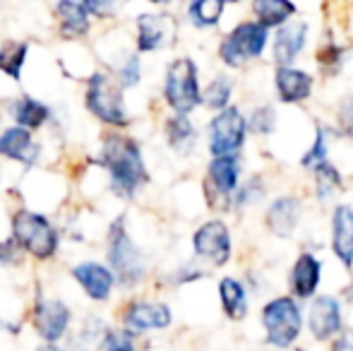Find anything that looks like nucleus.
<instances>
[{"label":"nucleus","mask_w":353,"mask_h":351,"mask_svg":"<svg viewBox=\"0 0 353 351\" xmlns=\"http://www.w3.org/2000/svg\"><path fill=\"white\" fill-rule=\"evenodd\" d=\"M92 164L103 171L108 190L118 200L132 202L152 183L140 140L128 130H103Z\"/></svg>","instance_id":"nucleus-1"},{"label":"nucleus","mask_w":353,"mask_h":351,"mask_svg":"<svg viewBox=\"0 0 353 351\" xmlns=\"http://www.w3.org/2000/svg\"><path fill=\"white\" fill-rule=\"evenodd\" d=\"M103 263L116 277L118 291H137L149 279V258L128 229V212L116 214L103 236Z\"/></svg>","instance_id":"nucleus-2"},{"label":"nucleus","mask_w":353,"mask_h":351,"mask_svg":"<svg viewBox=\"0 0 353 351\" xmlns=\"http://www.w3.org/2000/svg\"><path fill=\"white\" fill-rule=\"evenodd\" d=\"M10 239L24 258L39 265L53 263L63 248V229L41 210L14 207L10 212Z\"/></svg>","instance_id":"nucleus-3"},{"label":"nucleus","mask_w":353,"mask_h":351,"mask_svg":"<svg viewBox=\"0 0 353 351\" xmlns=\"http://www.w3.org/2000/svg\"><path fill=\"white\" fill-rule=\"evenodd\" d=\"M82 106L103 130H128L132 126L125 89L113 80L106 68H97L84 77Z\"/></svg>","instance_id":"nucleus-4"},{"label":"nucleus","mask_w":353,"mask_h":351,"mask_svg":"<svg viewBox=\"0 0 353 351\" xmlns=\"http://www.w3.org/2000/svg\"><path fill=\"white\" fill-rule=\"evenodd\" d=\"M27 323L39 344H65L74 330V308L63 296L37 286L27 310Z\"/></svg>","instance_id":"nucleus-5"},{"label":"nucleus","mask_w":353,"mask_h":351,"mask_svg":"<svg viewBox=\"0 0 353 351\" xmlns=\"http://www.w3.org/2000/svg\"><path fill=\"white\" fill-rule=\"evenodd\" d=\"M161 99L166 108L178 116H190L202 106L200 68L190 56H178L163 70Z\"/></svg>","instance_id":"nucleus-6"},{"label":"nucleus","mask_w":353,"mask_h":351,"mask_svg":"<svg viewBox=\"0 0 353 351\" xmlns=\"http://www.w3.org/2000/svg\"><path fill=\"white\" fill-rule=\"evenodd\" d=\"M113 323L135 339L149 337L154 332H166L173 325V308L171 303L161 299H149V296H128L116 310Z\"/></svg>","instance_id":"nucleus-7"},{"label":"nucleus","mask_w":353,"mask_h":351,"mask_svg":"<svg viewBox=\"0 0 353 351\" xmlns=\"http://www.w3.org/2000/svg\"><path fill=\"white\" fill-rule=\"evenodd\" d=\"M260 323L272 349H291L303 332V310L293 296H274L262 305Z\"/></svg>","instance_id":"nucleus-8"},{"label":"nucleus","mask_w":353,"mask_h":351,"mask_svg":"<svg viewBox=\"0 0 353 351\" xmlns=\"http://www.w3.org/2000/svg\"><path fill=\"white\" fill-rule=\"evenodd\" d=\"M270 43V29L257 22H241L221 39L219 43V61L226 68H245L248 63L257 61Z\"/></svg>","instance_id":"nucleus-9"},{"label":"nucleus","mask_w":353,"mask_h":351,"mask_svg":"<svg viewBox=\"0 0 353 351\" xmlns=\"http://www.w3.org/2000/svg\"><path fill=\"white\" fill-rule=\"evenodd\" d=\"M248 140V118L238 106H226L214 113L207 126V150L212 157L241 154Z\"/></svg>","instance_id":"nucleus-10"},{"label":"nucleus","mask_w":353,"mask_h":351,"mask_svg":"<svg viewBox=\"0 0 353 351\" xmlns=\"http://www.w3.org/2000/svg\"><path fill=\"white\" fill-rule=\"evenodd\" d=\"M241 154L212 157L207 164L205 200L214 212H228L233 207V192L241 185Z\"/></svg>","instance_id":"nucleus-11"},{"label":"nucleus","mask_w":353,"mask_h":351,"mask_svg":"<svg viewBox=\"0 0 353 351\" xmlns=\"http://www.w3.org/2000/svg\"><path fill=\"white\" fill-rule=\"evenodd\" d=\"M135 51L140 56L159 53L178 41V19L166 10H149L135 14Z\"/></svg>","instance_id":"nucleus-12"},{"label":"nucleus","mask_w":353,"mask_h":351,"mask_svg":"<svg viewBox=\"0 0 353 351\" xmlns=\"http://www.w3.org/2000/svg\"><path fill=\"white\" fill-rule=\"evenodd\" d=\"M72 284L82 291V296L94 305H106L113 301L118 286H116V277L108 270V265L103 260L97 258H84L70 265L68 270Z\"/></svg>","instance_id":"nucleus-13"},{"label":"nucleus","mask_w":353,"mask_h":351,"mask_svg":"<svg viewBox=\"0 0 353 351\" xmlns=\"http://www.w3.org/2000/svg\"><path fill=\"white\" fill-rule=\"evenodd\" d=\"M192 255L200 265L212 270L228 265L233 258V239L223 219H207L192 234Z\"/></svg>","instance_id":"nucleus-14"},{"label":"nucleus","mask_w":353,"mask_h":351,"mask_svg":"<svg viewBox=\"0 0 353 351\" xmlns=\"http://www.w3.org/2000/svg\"><path fill=\"white\" fill-rule=\"evenodd\" d=\"M43 159V142L37 132L24 130L19 126H3L0 130V161L34 169Z\"/></svg>","instance_id":"nucleus-15"},{"label":"nucleus","mask_w":353,"mask_h":351,"mask_svg":"<svg viewBox=\"0 0 353 351\" xmlns=\"http://www.w3.org/2000/svg\"><path fill=\"white\" fill-rule=\"evenodd\" d=\"M3 116L10 118V126H19L32 132L46 130L56 121V111H53L51 103H46L43 99L34 97L29 92H22L17 97L8 99L3 108Z\"/></svg>","instance_id":"nucleus-16"},{"label":"nucleus","mask_w":353,"mask_h":351,"mask_svg":"<svg viewBox=\"0 0 353 351\" xmlns=\"http://www.w3.org/2000/svg\"><path fill=\"white\" fill-rule=\"evenodd\" d=\"M307 330L315 342H332L344 330L341 301L336 296H317L307 308Z\"/></svg>","instance_id":"nucleus-17"},{"label":"nucleus","mask_w":353,"mask_h":351,"mask_svg":"<svg viewBox=\"0 0 353 351\" xmlns=\"http://www.w3.org/2000/svg\"><path fill=\"white\" fill-rule=\"evenodd\" d=\"M53 22L63 41H84L94 29V19L82 0H53Z\"/></svg>","instance_id":"nucleus-18"},{"label":"nucleus","mask_w":353,"mask_h":351,"mask_svg":"<svg viewBox=\"0 0 353 351\" xmlns=\"http://www.w3.org/2000/svg\"><path fill=\"white\" fill-rule=\"evenodd\" d=\"M322 281V260L312 253H301L288 274V286H291V296L296 301H307L317 294Z\"/></svg>","instance_id":"nucleus-19"},{"label":"nucleus","mask_w":353,"mask_h":351,"mask_svg":"<svg viewBox=\"0 0 353 351\" xmlns=\"http://www.w3.org/2000/svg\"><path fill=\"white\" fill-rule=\"evenodd\" d=\"M305 43H307V22L293 19V22H286L283 27H279V32L274 34V43H272L276 68L291 66L303 53Z\"/></svg>","instance_id":"nucleus-20"},{"label":"nucleus","mask_w":353,"mask_h":351,"mask_svg":"<svg viewBox=\"0 0 353 351\" xmlns=\"http://www.w3.org/2000/svg\"><path fill=\"white\" fill-rule=\"evenodd\" d=\"M301 214H303V202L296 195H279L267 207L265 224L270 229V234L279 236V239H291Z\"/></svg>","instance_id":"nucleus-21"},{"label":"nucleus","mask_w":353,"mask_h":351,"mask_svg":"<svg viewBox=\"0 0 353 351\" xmlns=\"http://www.w3.org/2000/svg\"><path fill=\"white\" fill-rule=\"evenodd\" d=\"M332 253L346 270H353V207L336 205L332 212Z\"/></svg>","instance_id":"nucleus-22"},{"label":"nucleus","mask_w":353,"mask_h":351,"mask_svg":"<svg viewBox=\"0 0 353 351\" xmlns=\"http://www.w3.org/2000/svg\"><path fill=\"white\" fill-rule=\"evenodd\" d=\"M274 87H276V97H279L281 103H303L310 99L315 80H312V75H307L305 70L286 66V68H276Z\"/></svg>","instance_id":"nucleus-23"},{"label":"nucleus","mask_w":353,"mask_h":351,"mask_svg":"<svg viewBox=\"0 0 353 351\" xmlns=\"http://www.w3.org/2000/svg\"><path fill=\"white\" fill-rule=\"evenodd\" d=\"M163 140H166L168 150L178 157H188L195 152L197 147V126L192 123L190 116H178V113H168L163 121Z\"/></svg>","instance_id":"nucleus-24"},{"label":"nucleus","mask_w":353,"mask_h":351,"mask_svg":"<svg viewBox=\"0 0 353 351\" xmlns=\"http://www.w3.org/2000/svg\"><path fill=\"white\" fill-rule=\"evenodd\" d=\"M216 291H219L221 310L228 320L241 323V320L248 318V289L241 279H236V277H221Z\"/></svg>","instance_id":"nucleus-25"},{"label":"nucleus","mask_w":353,"mask_h":351,"mask_svg":"<svg viewBox=\"0 0 353 351\" xmlns=\"http://www.w3.org/2000/svg\"><path fill=\"white\" fill-rule=\"evenodd\" d=\"M29 61V41L24 39H5L0 43V75L10 82H22L24 66Z\"/></svg>","instance_id":"nucleus-26"},{"label":"nucleus","mask_w":353,"mask_h":351,"mask_svg":"<svg viewBox=\"0 0 353 351\" xmlns=\"http://www.w3.org/2000/svg\"><path fill=\"white\" fill-rule=\"evenodd\" d=\"M252 12H255V22L262 24L265 29H279L298 12L293 0H252Z\"/></svg>","instance_id":"nucleus-27"},{"label":"nucleus","mask_w":353,"mask_h":351,"mask_svg":"<svg viewBox=\"0 0 353 351\" xmlns=\"http://www.w3.org/2000/svg\"><path fill=\"white\" fill-rule=\"evenodd\" d=\"M226 3L223 0H188L185 19L195 29H214L223 17Z\"/></svg>","instance_id":"nucleus-28"},{"label":"nucleus","mask_w":353,"mask_h":351,"mask_svg":"<svg viewBox=\"0 0 353 351\" xmlns=\"http://www.w3.org/2000/svg\"><path fill=\"white\" fill-rule=\"evenodd\" d=\"M106 70L113 75V80L118 82L123 89H135L142 82V56L132 48V51H125L116 63L106 66Z\"/></svg>","instance_id":"nucleus-29"},{"label":"nucleus","mask_w":353,"mask_h":351,"mask_svg":"<svg viewBox=\"0 0 353 351\" xmlns=\"http://www.w3.org/2000/svg\"><path fill=\"white\" fill-rule=\"evenodd\" d=\"M312 176H315V195L320 202L330 200L336 190L344 188V178H341L339 169H336L332 161H320V164L312 166Z\"/></svg>","instance_id":"nucleus-30"},{"label":"nucleus","mask_w":353,"mask_h":351,"mask_svg":"<svg viewBox=\"0 0 353 351\" xmlns=\"http://www.w3.org/2000/svg\"><path fill=\"white\" fill-rule=\"evenodd\" d=\"M233 97V82L228 75H216L210 80V85L202 89V106L210 108V111H221V108L231 106Z\"/></svg>","instance_id":"nucleus-31"},{"label":"nucleus","mask_w":353,"mask_h":351,"mask_svg":"<svg viewBox=\"0 0 353 351\" xmlns=\"http://www.w3.org/2000/svg\"><path fill=\"white\" fill-rule=\"evenodd\" d=\"M94 351H140V339H135L125 330L118 328L116 323H111V328L103 332Z\"/></svg>","instance_id":"nucleus-32"},{"label":"nucleus","mask_w":353,"mask_h":351,"mask_svg":"<svg viewBox=\"0 0 353 351\" xmlns=\"http://www.w3.org/2000/svg\"><path fill=\"white\" fill-rule=\"evenodd\" d=\"M344 61H346V48L339 46L336 41H327L322 48H317V66L330 77H334L341 70Z\"/></svg>","instance_id":"nucleus-33"},{"label":"nucleus","mask_w":353,"mask_h":351,"mask_svg":"<svg viewBox=\"0 0 353 351\" xmlns=\"http://www.w3.org/2000/svg\"><path fill=\"white\" fill-rule=\"evenodd\" d=\"M128 3H130V0H82V5L87 8V12L92 14L94 22H101V24L118 19L121 10L125 8Z\"/></svg>","instance_id":"nucleus-34"},{"label":"nucleus","mask_w":353,"mask_h":351,"mask_svg":"<svg viewBox=\"0 0 353 351\" xmlns=\"http://www.w3.org/2000/svg\"><path fill=\"white\" fill-rule=\"evenodd\" d=\"M205 277H207V270L200 263H185V265L176 267V270L166 277V281H168V286H188V284H192V281L205 279Z\"/></svg>","instance_id":"nucleus-35"},{"label":"nucleus","mask_w":353,"mask_h":351,"mask_svg":"<svg viewBox=\"0 0 353 351\" xmlns=\"http://www.w3.org/2000/svg\"><path fill=\"white\" fill-rule=\"evenodd\" d=\"M276 128V113L272 106H260L248 121V130L257 132V135H272Z\"/></svg>","instance_id":"nucleus-36"},{"label":"nucleus","mask_w":353,"mask_h":351,"mask_svg":"<svg viewBox=\"0 0 353 351\" xmlns=\"http://www.w3.org/2000/svg\"><path fill=\"white\" fill-rule=\"evenodd\" d=\"M327 159V128L317 126V132H315V142H312V147L307 150V154L301 159V164L305 166V169H312L315 164H320V161Z\"/></svg>","instance_id":"nucleus-37"},{"label":"nucleus","mask_w":353,"mask_h":351,"mask_svg":"<svg viewBox=\"0 0 353 351\" xmlns=\"http://www.w3.org/2000/svg\"><path fill=\"white\" fill-rule=\"evenodd\" d=\"M262 185H260V178H250V181H245L243 185H238V190L233 192V205L236 207H245L250 205L255 197H262Z\"/></svg>","instance_id":"nucleus-38"},{"label":"nucleus","mask_w":353,"mask_h":351,"mask_svg":"<svg viewBox=\"0 0 353 351\" xmlns=\"http://www.w3.org/2000/svg\"><path fill=\"white\" fill-rule=\"evenodd\" d=\"M24 263V255L12 243V239H0V267H19Z\"/></svg>","instance_id":"nucleus-39"},{"label":"nucleus","mask_w":353,"mask_h":351,"mask_svg":"<svg viewBox=\"0 0 353 351\" xmlns=\"http://www.w3.org/2000/svg\"><path fill=\"white\" fill-rule=\"evenodd\" d=\"M339 126L346 135H353V97L346 99L341 103V111H339Z\"/></svg>","instance_id":"nucleus-40"},{"label":"nucleus","mask_w":353,"mask_h":351,"mask_svg":"<svg viewBox=\"0 0 353 351\" xmlns=\"http://www.w3.org/2000/svg\"><path fill=\"white\" fill-rule=\"evenodd\" d=\"M330 351H353V332H344V330H341V332L332 339Z\"/></svg>","instance_id":"nucleus-41"},{"label":"nucleus","mask_w":353,"mask_h":351,"mask_svg":"<svg viewBox=\"0 0 353 351\" xmlns=\"http://www.w3.org/2000/svg\"><path fill=\"white\" fill-rule=\"evenodd\" d=\"M34 351H63V344H39Z\"/></svg>","instance_id":"nucleus-42"},{"label":"nucleus","mask_w":353,"mask_h":351,"mask_svg":"<svg viewBox=\"0 0 353 351\" xmlns=\"http://www.w3.org/2000/svg\"><path fill=\"white\" fill-rule=\"evenodd\" d=\"M149 5H154V8H166V5H171L173 0H147Z\"/></svg>","instance_id":"nucleus-43"},{"label":"nucleus","mask_w":353,"mask_h":351,"mask_svg":"<svg viewBox=\"0 0 353 351\" xmlns=\"http://www.w3.org/2000/svg\"><path fill=\"white\" fill-rule=\"evenodd\" d=\"M3 118H5L3 116V106H0V130H3Z\"/></svg>","instance_id":"nucleus-44"},{"label":"nucleus","mask_w":353,"mask_h":351,"mask_svg":"<svg viewBox=\"0 0 353 351\" xmlns=\"http://www.w3.org/2000/svg\"><path fill=\"white\" fill-rule=\"evenodd\" d=\"M0 188H3V164H0Z\"/></svg>","instance_id":"nucleus-45"},{"label":"nucleus","mask_w":353,"mask_h":351,"mask_svg":"<svg viewBox=\"0 0 353 351\" xmlns=\"http://www.w3.org/2000/svg\"><path fill=\"white\" fill-rule=\"evenodd\" d=\"M223 3L228 5V3H243V0H223Z\"/></svg>","instance_id":"nucleus-46"},{"label":"nucleus","mask_w":353,"mask_h":351,"mask_svg":"<svg viewBox=\"0 0 353 351\" xmlns=\"http://www.w3.org/2000/svg\"><path fill=\"white\" fill-rule=\"evenodd\" d=\"M298 351H305V349H298Z\"/></svg>","instance_id":"nucleus-47"}]
</instances>
